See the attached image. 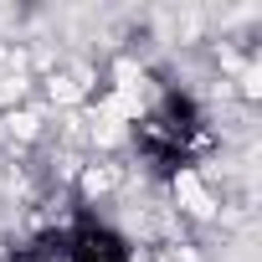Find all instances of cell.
<instances>
[{"instance_id": "1", "label": "cell", "mask_w": 262, "mask_h": 262, "mask_svg": "<svg viewBox=\"0 0 262 262\" xmlns=\"http://www.w3.org/2000/svg\"><path fill=\"white\" fill-rule=\"evenodd\" d=\"M170 211L175 216H190V221H216V211H221V201H216V190L201 180V170L195 165H185V170H175L170 175Z\"/></svg>"}]
</instances>
